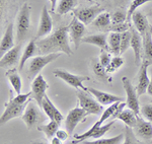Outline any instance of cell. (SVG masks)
<instances>
[{"mask_svg":"<svg viewBox=\"0 0 152 144\" xmlns=\"http://www.w3.org/2000/svg\"><path fill=\"white\" fill-rule=\"evenodd\" d=\"M37 46L42 55L64 53L71 56L73 52L69 46V24L59 26L49 36L38 40Z\"/></svg>","mask_w":152,"mask_h":144,"instance_id":"1","label":"cell"},{"mask_svg":"<svg viewBox=\"0 0 152 144\" xmlns=\"http://www.w3.org/2000/svg\"><path fill=\"white\" fill-rule=\"evenodd\" d=\"M78 102L80 108L86 112L87 116L89 115H100L102 114V105H100L95 99L92 97V94L87 90L77 89L76 91Z\"/></svg>","mask_w":152,"mask_h":144,"instance_id":"2","label":"cell"},{"mask_svg":"<svg viewBox=\"0 0 152 144\" xmlns=\"http://www.w3.org/2000/svg\"><path fill=\"white\" fill-rule=\"evenodd\" d=\"M31 28V7L28 3L21 6L16 18V39L21 42L28 36Z\"/></svg>","mask_w":152,"mask_h":144,"instance_id":"3","label":"cell"},{"mask_svg":"<svg viewBox=\"0 0 152 144\" xmlns=\"http://www.w3.org/2000/svg\"><path fill=\"white\" fill-rule=\"evenodd\" d=\"M59 56H60V53H52V54L34 57L28 64V77L29 79H34L40 74L41 70L44 67L55 61L57 58H59Z\"/></svg>","mask_w":152,"mask_h":144,"instance_id":"4","label":"cell"},{"mask_svg":"<svg viewBox=\"0 0 152 144\" xmlns=\"http://www.w3.org/2000/svg\"><path fill=\"white\" fill-rule=\"evenodd\" d=\"M21 119H23L26 126L28 127V129H29V130L36 128L39 125V123L43 121V116H42L40 107L38 106V104H35L31 99L28 102L26 110H24L23 115L21 116Z\"/></svg>","mask_w":152,"mask_h":144,"instance_id":"5","label":"cell"},{"mask_svg":"<svg viewBox=\"0 0 152 144\" xmlns=\"http://www.w3.org/2000/svg\"><path fill=\"white\" fill-rule=\"evenodd\" d=\"M53 74L55 75V77L60 78L65 83H67L68 85L74 87L76 89L87 90V87H85L84 85H83V81L89 80V77L88 76L72 74V73L66 71V70H63V69H55L53 71Z\"/></svg>","mask_w":152,"mask_h":144,"instance_id":"6","label":"cell"},{"mask_svg":"<svg viewBox=\"0 0 152 144\" xmlns=\"http://www.w3.org/2000/svg\"><path fill=\"white\" fill-rule=\"evenodd\" d=\"M122 83H123V87L125 91H126L127 107L129 109H131L132 111H134L136 115L140 116V104H139V96L137 94L136 87H134L131 80L126 76L122 78Z\"/></svg>","mask_w":152,"mask_h":144,"instance_id":"7","label":"cell"},{"mask_svg":"<svg viewBox=\"0 0 152 144\" xmlns=\"http://www.w3.org/2000/svg\"><path fill=\"white\" fill-rule=\"evenodd\" d=\"M104 11V9L99 5L80 7V8H75L73 10V16L77 18V19H79L85 26H88V24L94 23V19Z\"/></svg>","mask_w":152,"mask_h":144,"instance_id":"8","label":"cell"},{"mask_svg":"<svg viewBox=\"0 0 152 144\" xmlns=\"http://www.w3.org/2000/svg\"><path fill=\"white\" fill-rule=\"evenodd\" d=\"M31 101V99H29ZM28 104L24 105H19L18 102H15L13 99H9V101L5 102V109H4V112L1 115V118H0V123L1 125L7 123L8 121H10L11 119L14 118H18V117H21L23 115V112L26 110Z\"/></svg>","mask_w":152,"mask_h":144,"instance_id":"9","label":"cell"},{"mask_svg":"<svg viewBox=\"0 0 152 144\" xmlns=\"http://www.w3.org/2000/svg\"><path fill=\"white\" fill-rule=\"evenodd\" d=\"M115 120H112L111 122L109 123L104 124V125L99 127V128H90L88 129L86 132L82 133V134H76L74 135V138L75 140L73 142H71V144H78V143H82L84 140H86L88 138H91V139H99V138H102L104 137L105 135V133L112 128L113 125L115 124Z\"/></svg>","mask_w":152,"mask_h":144,"instance_id":"10","label":"cell"},{"mask_svg":"<svg viewBox=\"0 0 152 144\" xmlns=\"http://www.w3.org/2000/svg\"><path fill=\"white\" fill-rule=\"evenodd\" d=\"M48 88L49 84L47 80L44 78L41 73L33 79V82H31V96L40 108H42V104H43V101L46 96V91H47Z\"/></svg>","mask_w":152,"mask_h":144,"instance_id":"11","label":"cell"},{"mask_svg":"<svg viewBox=\"0 0 152 144\" xmlns=\"http://www.w3.org/2000/svg\"><path fill=\"white\" fill-rule=\"evenodd\" d=\"M86 117V112L80 108V107L79 108L76 107V108L71 110L65 119V128L67 130V132L69 133V135H72L78 124L83 122V120Z\"/></svg>","mask_w":152,"mask_h":144,"instance_id":"12","label":"cell"},{"mask_svg":"<svg viewBox=\"0 0 152 144\" xmlns=\"http://www.w3.org/2000/svg\"><path fill=\"white\" fill-rule=\"evenodd\" d=\"M85 34V24L82 23L77 18L73 16L72 20L69 23V37L72 43L74 44V48L77 49L81 44L82 39Z\"/></svg>","mask_w":152,"mask_h":144,"instance_id":"13","label":"cell"},{"mask_svg":"<svg viewBox=\"0 0 152 144\" xmlns=\"http://www.w3.org/2000/svg\"><path fill=\"white\" fill-rule=\"evenodd\" d=\"M53 30V20L51 18V15L49 13L48 9L46 6L42 8L41 18H40V24L36 35V40H40L45 37H47L52 33Z\"/></svg>","mask_w":152,"mask_h":144,"instance_id":"14","label":"cell"},{"mask_svg":"<svg viewBox=\"0 0 152 144\" xmlns=\"http://www.w3.org/2000/svg\"><path fill=\"white\" fill-rule=\"evenodd\" d=\"M150 65V63L146 60H142L140 64V69H139L138 73V82H137L136 85V90L139 96L147 92V88H148L149 82H150L147 70H148V67Z\"/></svg>","mask_w":152,"mask_h":144,"instance_id":"15","label":"cell"},{"mask_svg":"<svg viewBox=\"0 0 152 144\" xmlns=\"http://www.w3.org/2000/svg\"><path fill=\"white\" fill-rule=\"evenodd\" d=\"M131 48L134 52V58H135V64L140 65L142 62V50H143V40L142 36L138 33V31L131 26Z\"/></svg>","mask_w":152,"mask_h":144,"instance_id":"16","label":"cell"},{"mask_svg":"<svg viewBox=\"0 0 152 144\" xmlns=\"http://www.w3.org/2000/svg\"><path fill=\"white\" fill-rule=\"evenodd\" d=\"M133 129L137 137L143 140H152V123L145 120L143 117L138 116L137 123Z\"/></svg>","mask_w":152,"mask_h":144,"instance_id":"17","label":"cell"},{"mask_svg":"<svg viewBox=\"0 0 152 144\" xmlns=\"http://www.w3.org/2000/svg\"><path fill=\"white\" fill-rule=\"evenodd\" d=\"M87 91H89L92 94V96H94V99L102 106H111V105L115 104V102H123V99L121 96L92 88V87H87Z\"/></svg>","mask_w":152,"mask_h":144,"instance_id":"18","label":"cell"},{"mask_svg":"<svg viewBox=\"0 0 152 144\" xmlns=\"http://www.w3.org/2000/svg\"><path fill=\"white\" fill-rule=\"evenodd\" d=\"M42 109L44 110L45 114L47 115V117L50 120L52 121H57L58 123L61 124V122L64 120V116L62 115L59 110L56 108L55 105L53 104V102L50 99L47 94H46L45 99L43 101V104H42Z\"/></svg>","mask_w":152,"mask_h":144,"instance_id":"19","label":"cell"},{"mask_svg":"<svg viewBox=\"0 0 152 144\" xmlns=\"http://www.w3.org/2000/svg\"><path fill=\"white\" fill-rule=\"evenodd\" d=\"M14 47V24L9 23L7 26L5 33L1 39V43H0V54L1 57L5 53L8 52Z\"/></svg>","mask_w":152,"mask_h":144,"instance_id":"20","label":"cell"},{"mask_svg":"<svg viewBox=\"0 0 152 144\" xmlns=\"http://www.w3.org/2000/svg\"><path fill=\"white\" fill-rule=\"evenodd\" d=\"M132 21H133L135 29L138 31V33L140 34L142 37L145 36V34L149 31L150 26L148 23L146 15L144 14L143 11L141 10H136L132 15Z\"/></svg>","mask_w":152,"mask_h":144,"instance_id":"21","label":"cell"},{"mask_svg":"<svg viewBox=\"0 0 152 144\" xmlns=\"http://www.w3.org/2000/svg\"><path fill=\"white\" fill-rule=\"evenodd\" d=\"M19 54H20V45L14 46L11 50L5 53L0 59V67L7 68L11 67L18 63L19 59Z\"/></svg>","mask_w":152,"mask_h":144,"instance_id":"22","label":"cell"},{"mask_svg":"<svg viewBox=\"0 0 152 144\" xmlns=\"http://www.w3.org/2000/svg\"><path fill=\"white\" fill-rule=\"evenodd\" d=\"M107 36L109 35H107L105 33L87 36L82 39L81 43L97 46V47L100 48L102 50H105V51L111 52V51H110V47H109V43H107Z\"/></svg>","mask_w":152,"mask_h":144,"instance_id":"23","label":"cell"},{"mask_svg":"<svg viewBox=\"0 0 152 144\" xmlns=\"http://www.w3.org/2000/svg\"><path fill=\"white\" fill-rule=\"evenodd\" d=\"M116 119L122 121L125 124V126L130 127L133 129L137 123V119H138V115L135 114L134 111L131 109H123L119 114L117 115Z\"/></svg>","mask_w":152,"mask_h":144,"instance_id":"24","label":"cell"},{"mask_svg":"<svg viewBox=\"0 0 152 144\" xmlns=\"http://www.w3.org/2000/svg\"><path fill=\"white\" fill-rule=\"evenodd\" d=\"M6 77L8 79L9 83L13 88L14 92L16 94H21V88H23V81H21V77L16 71V69H10L6 72Z\"/></svg>","mask_w":152,"mask_h":144,"instance_id":"25","label":"cell"},{"mask_svg":"<svg viewBox=\"0 0 152 144\" xmlns=\"http://www.w3.org/2000/svg\"><path fill=\"white\" fill-rule=\"evenodd\" d=\"M37 49H38V46H37L36 40L29 41L28 43V45L26 46V48H24L23 55H21L20 62H19V70L23 69L24 65H26V63L28 61L29 58H31L37 53Z\"/></svg>","mask_w":152,"mask_h":144,"instance_id":"26","label":"cell"},{"mask_svg":"<svg viewBox=\"0 0 152 144\" xmlns=\"http://www.w3.org/2000/svg\"><path fill=\"white\" fill-rule=\"evenodd\" d=\"M92 70H94L95 76L99 79L102 80L104 82H112V77L107 72L105 68L100 64L99 58H94L92 59Z\"/></svg>","mask_w":152,"mask_h":144,"instance_id":"27","label":"cell"},{"mask_svg":"<svg viewBox=\"0 0 152 144\" xmlns=\"http://www.w3.org/2000/svg\"><path fill=\"white\" fill-rule=\"evenodd\" d=\"M143 40V59L146 60L152 65V35L150 31L145 34V36L142 37Z\"/></svg>","mask_w":152,"mask_h":144,"instance_id":"28","label":"cell"},{"mask_svg":"<svg viewBox=\"0 0 152 144\" xmlns=\"http://www.w3.org/2000/svg\"><path fill=\"white\" fill-rule=\"evenodd\" d=\"M107 43H109L110 51L116 56L121 55V34L118 33H110L107 36Z\"/></svg>","mask_w":152,"mask_h":144,"instance_id":"29","label":"cell"},{"mask_svg":"<svg viewBox=\"0 0 152 144\" xmlns=\"http://www.w3.org/2000/svg\"><path fill=\"white\" fill-rule=\"evenodd\" d=\"M92 26L99 30H105V29H110L112 24V16L110 15L109 12H102L99 16L94 20L91 23Z\"/></svg>","mask_w":152,"mask_h":144,"instance_id":"30","label":"cell"},{"mask_svg":"<svg viewBox=\"0 0 152 144\" xmlns=\"http://www.w3.org/2000/svg\"><path fill=\"white\" fill-rule=\"evenodd\" d=\"M59 127H60V123H58L57 121L50 120V122L46 125L38 126V130L45 134L48 139H52L56 136V133L59 130Z\"/></svg>","mask_w":152,"mask_h":144,"instance_id":"31","label":"cell"},{"mask_svg":"<svg viewBox=\"0 0 152 144\" xmlns=\"http://www.w3.org/2000/svg\"><path fill=\"white\" fill-rule=\"evenodd\" d=\"M77 4V0H60L56 8L57 15H64L74 10V7Z\"/></svg>","mask_w":152,"mask_h":144,"instance_id":"32","label":"cell"},{"mask_svg":"<svg viewBox=\"0 0 152 144\" xmlns=\"http://www.w3.org/2000/svg\"><path fill=\"white\" fill-rule=\"evenodd\" d=\"M125 134H119L111 138H99L94 140H84L83 144H121L122 141H124Z\"/></svg>","mask_w":152,"mask_h":144,"instance_id":"33","label":"cell"},{"mask_svg":"<svg viewBox=\"0 0 152 144\" xmlns=\"http://www.w3.org/2000/svg\"><path fill=\"white\" fill-rule=\"evenodd\" d=\"M122 144H146L142 140H139L136 134L134 133L133 129L125 126V138Z\"/></svg>","mask_w":152,"mask_h":144,"instance_id":"34","label":"cell"},{"mask_svg":"<svg viewBox=\"0 0 152 144\" xmlns=\"http://www.w3.org/2000/svg\"><path fill=\"white\" fill-rule=\"evenodd\" d=\"M147 2H152V0H132L131 4H130L128 11H127V21L130 23L132 19V15L136 10H138V8L142 5H144Z\"/></svg>","mask_w":152,"mask_h":144,"instance_id":"35","label":"cell"},{"mask_svg":"<svg viewBox=\"0 0 152 144\" xmlns=\"http://www.w3.org/2000/svg\"><path fill=\"white\" fill-rule=\"evenodd\" d=\"M131 31H127L125 33L121 34V51L120 54H124L129 48H131Z\"/></svg>","mask_w":152,"mask_h":144,"instance_id":"36","label":"cell"},{"mask_svg":"<svg viewBox=\"0 0 152 144\" xmlns=\"http://www.w3.org/2000/svg\"><path fill=\"white\" fill-rule=\"evenodd\" d=\"M124 64V59L121 57V56H115V57L112 58L111 63L109 64V66L105 68L107 72L109 73H114L116 70L120 69Z\"/></svg>","mask_w":152,"mask_h":144,"instance_id":"37","label":"cell"},{"mask_svg":"<svg viewBox=\"0 0 152 144\" xmlns=\"http://www.w3.org/2000/svg\"><path fill=\"white\" fill-rule=\"evenodd\" d=\"M131 23H128V21H125V23H118V24H112L110 26L109 31H113V33H118V34H123L125 31H129L131 29Z\"/></svg>","mask_w":152,"mask_h":144,"instance_id":"38","label":"cell"},{"mask_svg":"<svg viewBox=\"0 0 152 144\" xmlns=\"http://www.w3.org/2000/svg\"><path fill=\"white\" fill-rule=\"evenodd\" d=\"M140 115L145 120L152 123V102L142 105L140 107Z\"/></svg>","mask_w":152,"mask_h":144,"instance_id":"39","label":"cell"},{"mask_svg":"<svg viewBox=\"0 0 152 144\" xmlns=\"http://www.w3.org/2000/svg\"><path fill=\"white\" fill-rule=\"evenodd\" d=\"M127 21V13L123 10H117L112 15V24H118Z\"/></svg>","mask_w":152,"mask_h":144,"instance_id":"40","label":"cell"},{"mask_svg":"<svg viewBox=\"0 0 152 144\" xmlns=\"http://www.w3.org/2000/svg\"><path fill=\"white\" fill-rule=\"evenodd\" d=\"M99 59L100 64H102L104 68H107V66H109L110 63H111V60H112L111 52H109V51H105V50H102Z\"/></svg>","mask_w":152,"mask_h":144,"instance_id":"41","label":"cell"},{"mask_svg":"<svg viewBox=\"0 0 152 144\" xmlns=\"http://www.w3.org/2000/svg\"><path fill=\"white\" fill-rule=\"evenodd\" d=\"M69 136L70 135H69V133L67 132V130H62V129H59V130L57 131V133H56V137H58L59 139H61L63 142L67 140Z\"/></svg>","mask_w":152,"mask_h":144,"instance_id":"42","label":"cell"},{"mask_svg":"<svg viewBox=\"0 0 152 144\" xmlns=\"http://www.w3.org/2000/svg\"><path fill=\"white\" fill-rule=\"evenodd\" d=\"M51 3V12H55L56 11V8H57V2L58 0H49Z\"/></svg>","mask_w":152,"mask_h":144,"instance_id":"43","label":"cell"},{"mask_svg":"<svg viewBox=\"0 0 152 144\" xmlns=\"http://www.w3.org/2000/svg\"><path fill=\"white\" fill-rule=\"evenodd\" d=\"M51 144H63V141L55 136V137L51 139Z\"/></svg>","mask_w":152,"mask_h":144,"instance_id":"44","label":"cell"},{"mask_svg":"<svg viewBox=\"0 0 152 144\" xmlns=\"http://www.w3.org/2000/svg\"><path fill=\"white\" fill-rule=\"evenodd\" d=\"M147 94H150L152 96V70H151V77H150V82H149L148 88H147Z\"/></svg>","mask_w":152,"mask_h":144,"instance_id":"45","label":"cell"},{"mask_svg":"<svg viewBox=\"0 0 152 144\" xmlns=\"http://www.w3.org/2000/svg\"><path fill=\"white\" fill-rule=\"evenodd\" d=\"M31 144H48V143L42 140H34V141H31Z\"/></svg>","mask_w":152,"mask_h":144,"instance_id":"46","label":"cell"},{"mask_svg":"<svg viewBox=\"0 0 152 144\" xmlns=\"http://www.w3.org/2000/svg\"><path fill=\"white\" fill-rule=\"evenodd\" d=\"M149 31H150V33H151V35H152V26H150V29H149Z\"/></svg>","mask_w":152,"mask_h":144,"instance_id":"47","label":"cell"},{"mask_svg":"<svg viewBox=\"0 0 152 144\" xmlns=\"http://www.w3.org/2000/svg\"><path fill=\"white\" fill-rule=\"evenodd\" d=\"M150 144H152V140H150Z\"/></svg>","mask_w":152,"mask_h":144,"instance_id":"48","label":"cell"}]
</instances>
